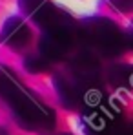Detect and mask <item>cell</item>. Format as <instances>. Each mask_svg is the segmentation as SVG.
<instances>
[{"instance_id":"6da1fadb","label":"cell","mask_w":133,"mask_h":135,"mask_svg":"<svg viewBox=\"0 0 133 135\" xmlns=\"http://www.w3.org/2000/svg\"><path fill=\"white\" fill-rule=\"evenodd\" d=\"M0 97L11 106L15 119L22 128L27 130L53 128L55 124L53 112L29 90H26L22 82L7 68H0Z\"/></svg>"},{"instance_id":"7a4b0ae2","label":"cell","mask_w":133,"mask_h":135,"mask_svg":"<svg viewBox=\"0 0 133 135\" xmlns=\"http://www.w3.org/2000/svg\"><path fill=\"white\" fill-rule=\"evenodd\" d=\"M9 24L11 26L6 27V42L11 44L13 47H22L26 44V40L20 38V33H27L26 26L20 20H13V22H9Z\"/></svg>"},{"instance_id":"3957f363","label":"cell","mask_w":133,"mask_h":135,"mask_svg":"<svg viewBox=\"0 0 133 135\" xmlns=\"http://www.w3.org/2000/svg\"><path fill=\"white\" fill-rule=\"evenodd\" d=\"M0 135H9V133H7L6 130H0Z\"/></svg>"}]
</instances>
